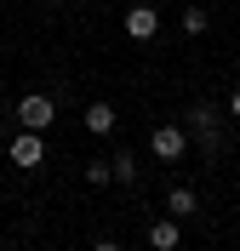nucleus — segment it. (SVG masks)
Returning a JSON list of instances; mask_svg holds the SVG:
<instances>
[{
  "label": "nucleus",
  "instance_id": "nucleus-1",
  "mask_svg": "<svg viewBox=\"0 0 240 251\" xmlns=\"http://www.w3.org/2000/svg\"><path fill=\"white\" fill-rule=\"evenodd\" d=\"M183 126H189V149H200L206 160L223 154V114H217V103H189Z\"/></svg>",
  "mask_w": 240,
  "mask_h": 251
},
{
  "label": "nucleus",
  "instance_id": "nucleus-2",
  "mask_svg": "<svg viewBox=\"0 0 240 251\" xmlns=\"http://www.w3.org/2000/svg\"><path fill=\"white\" fill-rule=\"evenodd\" d=\"M149 154H155L160 166H177V160L189 154V126H183V120L155 126V131H149Z\"/></svg>",
  "mask_w": 240,
  "mask_h": 251
},
{
  "label": "nucleus",
  "instance_id": "nucleus-3",
  "mask_svg": "<svg viewBox=\"0 0 240 251\" xmlns=\"http://www.w3.org/2000/svg\"><path fill=\"white\" fill-rule=\"evenodd\" d=\"M12 114H17V126L23 131H46L52 120H57V97H46V92H23L12 103Z\"/></svg>",
  "mask_w": 240,
  "mask_h": 251
},
{
  "label": "nucleus",
  "instance_id": "nucleus-4",
  "mask_svg": "<svg viewBox=\"0 0 240 251\" xmlns=\"http://www.w3.org/2000/svg\"><path fill=\"white\" fill-rule=\"evenodd\" d=\"M6 154H12V166H17V172H34V166L46 160V137L17 126V137H12V149H6Z\"/></svg>",
  "mask_w": 240,
  "mask_h": 251
},
{
  "label": "nucleus",
  "instance_id": "nucleus-5",
  "mask_svg": "<svg viewBox=\"0 0 240 251\" xmlns=\"http://www.w3.org/2000/svg\"><path fill=\"white\" fill-rule=\"evenodd\" d=\"M155 29H160V12H155V6H143V0L126 6V34H132V40H155Z\"/></svg>",
  "mask_w": 240,
  "mask_h": 251
},
{
  "label": "nucleus",
  "instance_id": "nucleus-6",
  "mask_svg": "<svg viewBox=\"0 0 240 251\" xmlns=\"http://www.w3.org/2000/svg\"><path fill=\"white\" fill-rule=\"evenodd\" d=\"M194 211H200V194H194L189 183H172V188H166V217L183 223V217H194Z\"/></svg>",
  "mask_w": 240,
  "mask_h": 251
},
{
  "label": "nucleus",
  "instance_id": "nucleus-7",
  "mask_svg": "<svg viewBox=\"0 0 240 251\" xmlns=\"http://www.w3.org/2000/svg\"><path fill=\"white\" fill-rule=\"evenodd\" d=\"M177 246H183L177 217H155V223H149V251H177Z\"/></svg>",
  "mask_w": 240,
  "mask_h": 251
},
{
  "label": "nucleus",
  "instance_id": "nucleus-8",
  "mask_svg": "<svg viewBox=\"0 0 240 251\" xmlns=\"http://www.w3.org/2000/svg\"><path fill=\"white\" fill-rule=\"evenodd\" d=\"M109 166H114V183H120V188H137V183H143V166H137V154H132V149H114Z\"/></svg>",
  "mask_w": 240,
  "mask_h": 251
},
{
  "label": "nucleus",
  "instance_id": "nucleus-9",
  "mask_svg": "<svg viewBox=\"0 0 240 251\" xmlns=\"http://www.w3.org/2000/svg\"><path fill=\"white\" fill-rule=\"evenodd\" d=\"M80 120H86V131H92V137H109L120 114H114V103H86V114H80Z\"/></svg>",
  "mask_w": 240,
  "mask_h": 251
},
{
  "label": "nucleus",
  "instance_id": "nucleus-10",
  "mask_svg": "<svg viewBox=\"0 0 240 251\" xmlns=\"http://www.w3.org/2000/svg\"><path fill=\"white\" fill-rule=\"evenodd\" d=\"M177 23H183V34H206V6H183V17H177Z\"/></svg>",
  "mask_w": 240,
  "mask_h": 251
},
{
  "label": "nucleus",
  "instance_id": "nucleus-11",
  "mask_svg": "<svg viewBox=\"0 0 240 251\" xmlns=\"http://www.w3.org/2000/svg\"><path fill=\"white\" fill-rule=\"evenodd\" d=\"M86 183H92V188L114 183V166H109V160H92V166H86Z\"/></svg>",
  "mask_w": 240,
  "mask_h": 251
},
{
  "label": "nucleus",
  "instance_id": "nucleus-12",
  "mask_svg": "<svg viewBox=\"0 0 240 251\" xmlns=\"http://www.w3.org/2000/svg\"><path fill=\"white\" fill-rule=\"evenodd\" d=\"M92 251H126V246H120V240H97Z\"/></svg>",
  "mask_w": 240,
  "mask_h": 251
},
{
  "label": "nucleus",
  "instance_id": "nucleus-13",
  "mask_svg": "<svg viewBox=\"0 0 240 251\" xmlns=\"http://www.w3.org/2000/svg\"><path fill=\"white\" fill-rule=\"evenodd\" d=\"M229 114H235V120H240V86H235V97H229Z\"/></svg>",
  "mask_w": 240,
  "mask_h": 251
},
{
  "label": "nucleus",
  "instance_id": "nucleus-14",
  "mask_svg": "<svg viewBox=\"0 0 240 251\" xmlns=\"http://www.w3.org/2000/svg\"><path fill=\"white\" fill-rule=\"evenodd\" d=\"M40 6H46V12H57V6H63V0H40Z\"/></svg>",
  "mask_w": 240,
  "mask_h": 251
}]
</instances>
